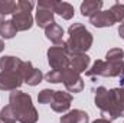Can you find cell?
Returning <instances> with one entry per match:
<instances>
[{
    "mask_svg": "<svg viewBox=\"0 0 124 123\" xmlns=\"http://www.w3.org/2000/svg\"><path fill=\"white\" fill-rule=\"evenodd\" d=\"M45 35H46V38L51 41V42H54L55 45H61L62 42V38H63V29H62L61 26L58 25V23H52L51 26H48L46 29H45Z\"/></svg>",
    "mask_w": 124,
    "mask_h": 123,
    "instance_id": "14",
    "label": "cell"
},
{
    "mask_svg": "<svg viewBox=\"0 0 124 123\" xmlns=\"http://www.w3.org/2000/svg\"><path fill=\"white\" fill-rule=\"evenodd\" d=\"M87 75L95 78V77H110V64L107 61H98L94 62V65L91 67V70L87 71Z\"/></svg>",
    "mask_w": 124,
    "mask_h": 123,
    "instance_id": "11",
    "label": "cell"
},
{
    "mask_svg": "<svg viewBox=\"0 0 124 123\" xmlns=\"http://www.w3.org/2000/svg\"><path fill=\"white\" fill-rule=\"evenodd\" d=\"M16 12V1L13 0H4L0 1V13L4 15H13Z\"/></svg>",
    "mask_w": 124,
    "mask_h": 123,
    "instance_id": "23",
    "label": "cell"
},
{
    "mask_svg": "<svg viewBox=\"0 0 124 123\" xmlns=\"http://www.w3.org/2000/svg\"><path fill=\"white\" fill-rule=\"evenodd\" d=\"M20 64H22L20 58L7 55V57L0 58V70L1 71H17Z\"/></svg>",
    "mask_w": 124,
    "mask_h": 123,
    "instance_id": "16",
    "label": "cell"
},
{
    "mask_svg": "<svg viewBox=\"0 0 124 123\" xmlns=\"http://www.w3.org/2000/svg\"><path fill=\"white\" fill-rule=\"evenodd\" d=\"M90 22L95 28H108V26L114 25V20H113L110 10H100L93 18H90Z\"/></svg>",
    "mask_w": 124,
    "mask_h": 123,
    "instance_id": "9",
    "label": "cell"
},
{
    "mask_svg": "<svg viewBox=\"0 0 124 123\" xmlns=\"http://www.w3.org/2000/svg\"><path fill=\"white\" fill-rule=\"evenodd\" d=\"M95 106L100 109L102 119L110 120V122L118 119L113 94H111V91H108L105 87H98L97 88V91H95Z\"/></svg>",
    "mask_w": 124,
    "mask_h": 123,
    "instance_id": "3",
    "label": "cell"
},
{
    "mask_svg": "<svg viewBox=\"0 0 124 123\" xmlns=\"http://www.w3.org/2000/svg\"><path fill=\"white\" fill-rule=\"evenodd\" d=\"M23 84L17 71H1L0 72V90L3 91H15Z\"/></svg>",
    "mask_w": 124,
    "mask_h": 123,
    "instance_id": "6",
    "label": "cell"
},
{
    "mask_svg": "<svg viewBox=\"0 0 124 123\" xmlns=\"http://www.w3.org/2000/svg\"><path fill=\"white\" fill-rule=\"evenodd\" d=\"M0 120L3 123H16L17 122V116L15 113V110L12 109V106H4L0 112Z\"/></svg>",
    "mask_w": 124,
    "mask_h": 123,
    "instance_id": "19",
    "label": "cell"
},
{
    "mask_svg": "<svg viewBox=\"0 0 124 123\" xmlns=\"http://www.w3.org/2000/svg\"><path fill=\"white\" fill-rule=\"evenodd\" d=\"M32 71H33V67H32L31 61H22V64L17 68V72H19V75H20V78L23 81L28 80V77L32 74Z\"/></svg>",
    "mask_w": 124,
    "mask_h": 123,
    "instance_id": "22",
    "label": "cell"
},
{
    "mask_svg": "<svg viewBox=\"0 0 124 123\" xmlns=\"http://www.w3.org/2000/svg\"><path fill=\"white\" fill-rule=\"evenodd\" d=\"M88 65H90V57L87 54H75L69 57V68H72L78 74L88 70Z\"/></svg>",
    "mask_w": 124,
    "mask_h": 123,
    "instance_id": "10",
    "label": "cell"
},
{
    "mask_svg": "<svg viewBox=\"0 0 124 123\" xmlns=\"http://www.w3.org/2000/svg\"><path fill=\"white\" fill-rule=\"evenodd\" d=\"M56 3H58L56 0H39V3H38V9H46V10L55 12Z\"/></svg>",
    "mask_w": 124,
    "mask_h": 123,
    "instance_id": "28",
    "label": "cell"
},
{
    "mask_svg": "<svg viewBox=\"0 0 124 123\" xmlns=\"http://www.w3.org/2000/svg\"><path fill=\"white\" fill-rule=\"evenodd\" d=\"M35 19H36V25L39 28L46 29L48 26H51L54 23V12L46 10V9H38Z\"/></svg>",
    "mask_w": 124,
    "mask_h": 123,
    "instance_id": "15",
    "label": "cell"
},
{
    "mask_svg": "<svg viewBox=\"0 0 124 123\" xmlns=\"http://www.w3.org/2000/svg\"><path fill=\"white\" fill-rule=\"evenodd\" d=\"M48 62L55 71H63L69 68V55L63 46V42L61 45H55L48 49Z\"/></svg>",
    "mask_w": 124,
    "mask_h": 123,
    "instance_id": "4",
    "label": "cell"
},
{
    "mask_svg": "<svg viewBox=\"0 0 124 123\" xmlns=\"http://www.w3.org/2000/svg\"><path fill=\"white\" fill-rule=\"evenodd\" d=\"M72 103V94L66 91H55L54 94V100L51 103V107L54 112L56 113H65L69 110Z\"/></svg>",
    "mask_w": 124,
    "mask_h": 123,
    "instance_id": "7",
    "label": "cell"
},
{
    "mask_svg": "<svg viewBox=\"0 0 124 123\" xmlns=\"http://www.w3.org/2000/svg\"><path fill=\"white\" fill-rule=\"evenodd\" d=\"M120 86H124V72H123V75L120 77Z\"/></svg>",
    "mask_w": 124,
    "mask_h": 123,
    "instance_id": "32",
    "label": "cell"
},
{
    "mask_svg": "<svg viewBox=\"0 0 124 123\" xmlns=\"http://www.w3.org/2000/svg\"><path fill=\"white\" fill-rule=\"evenodd\" d=\"M93 123H111V122H110V120H105V119H102V117H101V119H97V120H94Z\"/></svg>",
    "mask_w": 124,
    "mask_h": 123,
    "instance_id": "30",
    "label": "cell"
},
{
    "mask_svg": "<svg viewBox=\"0 0 124 123\" xmlns=\"http://www.w3.org/2000/svg\"><path fill=\"white\" fill-rule=\"evenodd\" d=\"M62 83L69 93H79L84 88V81L81 75L72 68H66L62 71Z\"/></svg>",
    "mask_w": 124,
    "mask_h": 123,
    "instance_id": "5",
    "label": "cell"
},
{
    "mask_svg": "<svg viewBox=\"0 0 124 123\" xmlns=\"http://www.w3.org/2000/svg\"><path fill=\"white\" fill-rule=\"evenodd\" d=\"M118 35H120V36L124 39V22L120 25V28H118Z\"/></svg>",
    "mask_w": 124,
    "mask_h": 123,
    "instance_id": "29",
    "label": "cell"
},
{
    "mask_svg": "<svg viewBox=\"0 0 124 123\" xmlns=\"http://www.w3.org/2000/svg\"><path fill=\"white\" fill-rule=\"evenodd\" d=\"M0 123H3V122H1V120H0Z\"/></svg>",
    "mask_w": 124,
    "mask_h": 123,
    "instance_id": "34",
    "label": "cell"
},
{
    "mask_svg": "<svg viewBox=\"0 0 124 123\" xmlns=\"http://www.w3.org/2000/svg\"><path fill=\"white\" fill-rule=\"evenodd\" d=\"M16 28L13 26V23H12V20H4V22H1L0 23V35H1V38H4V39H12L15 35H16Z\"/></svg>",
    "mask_w": 124,
    "mask_h": 123,
    "instance_id": "18",
    "label": "cell"
},
{
    "mask_svg": "<svg viewBox=\"0 0 124 123\" xmlns=\"http://www.w3.org/2000/svg\"><path fill=\"white\" fill-rule=\"evenodd\" d=\"M42 78H43V74H42V71L40 70H38V68H33V71H32V74L28 77V80L25 81V83H28L29 86H38L40 81H42Z\"/></svg>",
    "mask_w": 124,
    "mask_h": 123,
    "instance_id": "25",
    "label": "cell"
},
{
    "mask_svg": "<svg viewBox=\"0 0 124 123\" xmlns=\"http://www.w3.org/2000/svg\"><path fill=\"white\" fill-rule=\"evenodd\" d=\"M10 106L15 110L16 116H17V122L20 123H36L38 122V112L32 104V97L28 93L15 91L10 93L9 97Z\"/></svg>",
    "mask_w": 124,
    "mask_h": 123,
    "instance_id": "2",
    "label": "cell"
},
{
    "mask_svg": "<svg viewBox=\"0 0 124 123\" xmlns=\"http://www.w3.org/2000/svg\"><path fill=\"white\" fill-rule=\"evenodd\" d=\"M45 80H46L48 83H54V84L62 83V71H55V70H51V71L45 75Z\"/></svg>",
    "mask_w": 124,
    "mask_h": 123,
    "instance_id": "26",
    "label": "cell"
},
{
    "mask_svg": "<svg viewBox=\"0 0 124 123\" xmlns=\"http://www.w3.org/2000/svg\"><path fill=\"white\" fill-rule=\"evenodd\" d=\"M54 13H58L65 20H69L74 18V7H72V4H69L66 1H58Z\"/></svg>",
    "mask_w": 124,
    "mask_h": 123,
    "instance_id": "17",
    "label": "cell"
},
{
    "mask_svg": "<svg viewBox=\"0 0 124 123\" xmlns=\"http://www.w3.org/2000/svg\"><path fill=\"white\" fill-rule=\"evenodd\" d=\"M33 6H35V3L31 1V0H19L17 3H16V12H29L31 13V10L33 9ZM15 12V13H16Z\"/></svg>",
    "mask_w": 124,
    "mask_h": 123,
    "instance_id": "27",
    "label": "cell"
},
{
    "mask_svg": "<svg viewBox=\"0 0 124 123\" xmlns=\"http://www.w3.org/2000/svg\"><path fill=\"white\" fill-rule=\"evenodd\" d=\"M54 94H55L54 90L45 88V90H42V91L38 94V101L42 103V104H51L52 100H54Z\"/></svg>",
    "mask_w": 124,
    "mask_h": 123,
    "instance_id": "24",
    "label": "cell"
},
{
    "mask_svg": "<svg viewBox=\"0 0 124 123\" xmlns=\"http://www.w3.org/2000/svg\"><path fill=\"white\" fill-rule=\"evenodd\" d=\"M101 9H102V1H100V0H85L81 3V15L82 16L93 18Z\"/></svg>",
    "mask_w": 124,
    "mask_h": 123,
    "instance_id": "13",
    "label": "cell"
},
{
    "mask_svg": "<svg viewBox=\"0 0 124 123\" xmlns=\"http://www.w3.org/2000/svg\"><path fill=\"white\" fill-rule=\"evenodd\" d=\"M1 22H4V16H3V15L0 13V23H1Z\"/></svg>",
    "mask_w": 124,
    "mask_h": 123,
    "instance_id": "33",
    "label": "cell"
},
{
    "mask_svg": "<svg viewBox=\"0 0 124 123\" xmlns=\"http://www.w3.org/2000/svg\"><path fill=\"white\" fill-rule=\"evenodd\" d=\"M3 49H4V42H3V41L0 39V52H1Z\"/></svg>",
    "mask_w": 124,
    "mask_h": 123,
    "instance_id": "31",
    "label": "cell"
},
{
    "mask_svg": "<svg viewBox=\"0 0 124 123\" xmlns=\"http://www.w3.org/2000/svg\"><path fill=\"white\" fill-rule=\"evenodd\" d=\"M124 58V51L121 48H113L107 52L105 55V61L107 62H120Z\"/></svg>",
    "mask_w": 124,
    "mask_h": 123,
    "instance_id": "20",
    "label": "cell"
},
{
    "mask_svg": "<svg viewBox=\"0 0 124 123\" xmlns=\"http://www.w3.org/2000/svg\"><path fill=\"white\" fill-rule=\"evenodd\" d=\"M110 13H111V16H113L114 23H117V22H124V4L116 3V4L110 9Z\"/></svg>",
    "mask_w": 124,
    "mask_h": 123,
    "instance_id": "21",
    "label": "cell"
},
{
    "mask_svg": "<svg viewBox=\"0 0 124 123\" xmlns=\"http://www.w3.org/2000/svg\"><path fill=\"white\" fill-rule=\"evenodd\" d=\"M12 23L16 31H28L33 25V18L29 12H16L12 16Z\"/></svg>",
    "mask_w": 124,
    "mask_h": 123,
    "instance_id": "8",
    "label": "cell"
},
{
    "mask_svg": "<svg viewBox=\"0 0 124 123\" xmlns=\"http://www.w3.org/2000/svg\"><path fill=\"white\" fill-rule=\"evenodd\" d=\"M90 116L82 110H71L61 117V123H88Z\"/></svg>",
    "mask_w": 124,
    "mask_h": 123,
    "instance_id": "12",
    "label": "cell"
},
{
    "mask_svg": "<svg viewBox=\"0 0 124 123\" xmlns=\"http://www.w3.org/2000/svg\"><path fill=\"white\" fill-rule=\"evenodd\" d=\"M68 33H69V38L66 42H63V46L69 57L75 54H85L93 46V35L82 23L71 25Z\"/></svg>",
    "mask_w": 124,
    "mask_h": 123,
    "instance_id": "1",
    "label": "cell"
}]
</instances>
